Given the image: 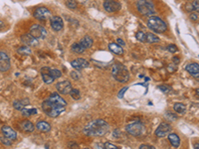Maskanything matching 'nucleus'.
<instances>
[{
  "label": "nucleus",
  "instance_id": "obj_1",
  "mask_svg": "<svg viewBox=\"0 0 199 149\" xmlns=\"http://www.w3.org/2000/svg\"><path fill=\"white\" fill-rule=\"evenodd\" d=\"M66 105H67V102L62 97H60V94L55 93L44 100V103H42V109L48 116L57 117L64 112Z\"/></svg>",
  "mask_w": 199,
  "mask_h": 149
},
{
  "label": "nucleus",
  "instance_id": "obj_2",
  "mask_svg": "<svg viewBox=\"0 0 199 149\" xmlns=\"http://www.w3.org/2000/svg\"><path fill=\"white\" fill-rule=\"evenodd\" d=\"M108 131V124L104 119H96L84 127L83 132L87 136H103Z\"/></svg>",
  "mask_w": 199,
  "mask_h": 149
},
{
  "label": "nucleus",
  "instance_id": "obj_3",
  "mask_svg": "<svg viewBox=\"0 0 199 149\" xmlns=\"http://www.w3.org/2000/svg\"><path fill=\"white\" fill-rule=\"evenodd\" d=\"M136 9L144 16H153L155 13L154 4L151 0H139L136 2Z\"/></svg>",
  "mask_w": 199,
  "mask_h": 149
},
{
  "label": "nucleus",
  "instance_id": "obj_4",
  "mask_svg": "<svg viewBox=\"0 0 199 149\" xmlns=\"http://www.w3.org/2000/svg\"><path fill=\"white\" fill-rule=\"evenodd\" d=\"M112 74L115 80L120 81V83H126V81L130 80L129 71L122 64H117L113 66L112 70Z\"/></svg>",
  "mask_w": 199,
  "mask_h": 149
},
{
  "label": "nucleus",
  "instance_id": "obj_5",
  "mask_svg": "<svg viewBox=\"0 0 199 149\" xmlns=\"http://www.w3.org/2000/svg\"><path fill=\"white\" fill-rule=\"evenodd\" d=\"M148 26L155 33H163L167 29L166 23L157 16H150L148 20Z\"/></svg>",
  "mask_w": 199,
  "mask_h": 149
},
{
  "label": "nucleus",
  "instance_id": "obj_6",
  "mask_svg": "<svg viewBox=\"0 0 199 149\" xmlns=\"http://www.w3.org/2000/svg\"><path fill=\"white\" fill-rule=\"evenodd\" d=\"M29 34H31L36 39H44L47 36V30L39 24H34L30 27Z\"/></svg>",
  "mask_w": 199,
  "mask_h": 149
},
{
  "label": "nucleus",
  "instance_id": "obj_7",
  "mask_svg": "<svg viewBox=\"0 0 199 149\" xmlns=\"http://www.w3.org/2000/svg\"><path fill=\"white\" fill-rule=\"evenodd\" d=\"M126 132L134 136H139L141 134L144 130V125L139 121H132L130 124H127V126L126 128Z\"/></svg>",
  "mask_w": 199,
  "mask_h": 149
},
{
  "label": "nucleus",
  "instance_id": "obj_8",
  "mask_svg": "<svg viewBox=\"0 0 199 149\" xmlns=\"http://www.w3.org/2000/svg\"><path fill=\"white\" fill-rule=\"evenodd\" d=\"M11 67L10 59L5 52L0 51V72H7Z\"/></svg>",
  "mask_w": 199,
  "mask_h": 149
},
{
  "label": "nucleus",
  "instance_id": "obj_9",
  "mask_svg": "<svg viewBox=\"0 0 199 149\" xmlns=\"http://www.w3.org/2000/svg\"><path fill=\"white\" fill-rule=\"evenodd\" d=\"M50 15H51L50 10L47 7H44V6L38 7L34 11V17L36 19H38V20H41V21L48 19L50 17Z\"/></svg>",
  "mask_w": 199,
  "mask_h": 149
},
{
  "label": "nucleus",
  "instance_id": "obj_10",
  "mask_svg": "<svg viewBox=\"0 0 199 149\" xmlns=\"http://www.w3.org/2000/svg\"><path fill=\"white\" fill-rule=\"evenodd\" d=\"M104 8L105 10L113 13V12H117L121 9V4L115 1V0H105L104 2Z\"/></svg>",
  "mask_w": 199,
  "mask_h": 149
},
{
  "label": "nucleus",
  "instance_id": "obj_11",
  "mask_svg": "<svg viewBox=\"0 0 199 149\" xmlns=\"http://www.w3.org/2000/svg\"><path fill=\"white\" fill-rule=\"evenodd\" d=\"M170 130H171V126L169 125L168 123H165V122H162L159 124V126L156 128L155 130V135L157 137H164L166 136L167 134H169Z\"/></svg>",
  "mask_w": 199,
  "mask_h": 149
},
{
  "label": "nucleus",
  "instance_id": "obj_12",
  "mask_svg": "<svg viewBox=\"0 0 199 149\" xmlns=\"http://www.w3.org/2000/svg\"><path fill=\"white\" fill-rule=\"evenodd\" d=\"M56 89L60 94H70L71 90H72V85H71L69 81H63L56 85Z\"/></svg>",
  "mask_w": 199,
  "mask_h": 149
},
{
  "label": "nucleus",
  "instance_id": "obj_13",
  "mask_svg": "<svg viewBox=\"0 0 199 149\" xmlns=\"http://www.w3.org/2000/svg\"><path fill=\"white\" fill-rule=\"evenodd\" d=\"M51 27L54 31H61L64 27L63 19L59 16H54L51 18Z\"/></svg>",
  "mask_w": 199,
  "mask_h": 149
},
{
  "label": "nucleus",
  "instance_id": "obj_14",
  "mask_svg": "<svg viewBox=\"0 0 199 149\" xmlns=\"http://www.w3.org/2000/svg\"><path fill=\"white\" fill-rule=\"evenodd\" d=\"M71 65H72L74 69H76V71H80L85 68H88L89 62L87 60L83 59V58H78V59L74 60L72 63H71Z\"/></svg>",
  "mask_w": 199,
  "mask_h": 149
},
{
  "label": "nucleus",
  "instance_id": "obj_15",
  "mask_svg": "<svg viewBox=\"0 0 199 149\" xmlns=\"http://www.w3.org/2000/svg\"><path fill=\"white\" fill-rule=\"evenodd\" d=\"M19 129L23 132H26V133H29V132H33L35 129L34 124H33L31 121H23L19 123Z\"/></svg>",
  "mask_w": 199,
  "mask_h": 149
},
{
  "label": "nucleus",
  "instance_id": "obj_16",
  "mask_svg": "<svg viewBox=\"0 0 199 149\" xmlns=\"http://www.w3.org/2000/svg\"><path fill=\"white\" fill-rule=\"evenodd\" d=\"M1 130H2V133H3V136L11 139L12 141L15 140V139L17 138V133L11 127H9L7 125H4V126H2Z\"/></svg>",
  "mask_w": 199,
  "mask_h": 149
},
{
  "label": "nucleus",
  "instance_id": "obj_17",
  "mask_svg": "<svg viewBox=\"0 0 199 149\" xmlns=\"http://www.w3.org/2000/svg\"><path fill=\"white\" fill-rule=\"evenodd\" d=\"M21 41H22V43H24V44L27 45V46H36V45H38V39L34 38L31 34L23 35L21 37Z\"/></svg>",
  "mask_w": 199,
  "mask_h": 149
},
{
  "label": "nucleus",
  "instance_id": "obj_18",
  "mask_svg": "<svg viewBox=\"0 0 199 149\" xmlns=\"http://www.w3.org/2000/svg\"><path fill=\"white\" fill-rule=\"evenodd\" d=\"M42 79H43L44 83H46V84H52L55 80L54 77L49 73L48 68L42 69Z\"/></svg>",
  "mask_w": 199,
  "mask_h": 149
},
{
  "label": "nucleus",
  "instance_id": "obj_19",
  "mask_svg": "<svg viewBox=\"0 0 199 149\" xmlns=\"http://www.w3.org/2000/svg\"><path fill=\"white\" fill-rule=\"evenodd\" d=\"M186 71L188 72L189 74L193 75L194 77L199 76V64L197 63H191L186 66Z\"/></svg>",
  "mask_w": 199,
  "mask_h": 149
},
{
  "label": "nucleus",
  "instance_id": "obj_20",
  "mask_svg": "<svg viewBox=\"0 0 199 149\" xmlns=\"http://www.w3.org/2000/svg\"><path fill=\"white\" fill-rule=\"evenodd\" d=\"M108 50H110L113 54L117 55H122L124 54V49L122 48V46H120L118 44H116V43H111L108 45Z\"/></svg>",
  "mask_w": 199,
  "mask_h": 149
},
{
  "label": "nucleus",
  "instance_id": "obj_21",
  "mask_svg": "<svg viewBox=\"0 0 199 149\" xmlns=\"http://www.w3.org/2000/svg\"><path fill=\"white\" fill-rule=\"evenodd\" d=\"M29 104V99H22V100H19V99H16L13 102V107L14 108H16L17 110H22L23 108L25 107V105Z\"/></svg>",
  "mask_w": 199,
  "mask_h": 149
},
{
  "label": "nucleus",
  "instance_id": "obj_22",
  "mask_svg": "<svg viewBox=\"0 0 199 149\" xmlns=\"http://www.w3.org/2000/svg\"><path fill=\"white\" fill-rule=\"evenodd\" d=\"M168 140L170 143H171V145L173 147H178L180 145V138H179L178 135H176L175 133L168 134Z\"/></svg>",
  "mask_w": 199,
  "mask_h": 149
},
{
  "label": "nucleus",
  "instance_id": "obj_23",
  "mask_svg": "<svg viewBox=\"0 0 199 149\" xmlns=\"http://www.w3.org/2000/svg\"><path fill=\"white\" fill-rule=\"evenodd\" d=\"M36 127L42 132H48L51 130V125L47 121H39L37 122Z\"/></svg>",
  "mask_w": 199,
  "mask_h": 149
},
{
  "label": "nucleus",
  "instance_id": "obj_24",
  "mask_svg": "<svg viewBox=\"0 0 199 149\" xmlns=\"http://www.w3.org/2000/svg\"><path fill=\"white\" fill-rule=\"evenodd\" d=\"M93 39L92 38H90L89 36H86V37H84L83 39L80 41V44H81L82 46H84L86 49H89V48H91L93 46Z\"/></svg>",
  "mask_w": 199,
  "mask_h": 149
},
{
  "label": "nucleus",
  "instance_id": "obj_25",
  "mask_svg": "<svg viewBox=\"0 0 199 149\" xmlns=\"http://www.w3.org/2000/svg\"><path fill=\"white\" fill-rule=\"evenodd\" d=\"M71 50L74 53H77V54H82V53L86 51V48L82 46L80 43H75V44H73L72 47H71Z\"/></svg>",
  "mask_w": 199,
  "mask_h": 149
},
{
  "label": "nucleus",
  "instance_id": "obj_26",
  "mask_svg": "<svg viewBox=\"0 0 199 149\" xmlns=\"http://www.w3.org/2000/svg\"><path fill=\"white\" fill-rule=\"evenodd\" d=\"M173 108H174L175 112H176L177 113H179V114L184 113V112H185V110H186V107H185V104L180 103H174V105H173Z\"/></svg>",
  "mask_w": 199,
  "mask_h": 149
},
{
  "label": "nucleus",
  "instance_id": "obj_27",
  "mask_svg": "<svg viewBox=\"0 0 199 149\" xmlns=\"http://www.w3.org/2000/svg\"><path fill=\"white\" fill-rule=\"evenodd\" d=\"M21 112H22L23 116L28 117V116H31V115H33V114H36L37 113V109L36 108H25L24 107L21 110Z\"/></svg>",
  "mask_w": 199,
  "mask_h": 149
},
{
  "label": "nucleus",
  "instance_id": "obj_28",
  "mask_svg": "<svg viewBox=\"0 0 199 149\" xmlns=\"http://www.w3.org/2000/svg\"><path fill=\"white\" fill-rule=\"evenodd\" d=\"M146 42L149 43V44H153V43L159 42V39L153 33H148L146 34Z\"/></svg>",
  "mask_w": 199,
  "mask_h": 149
},
{
  "label": "nucleus",
  "instance_id": "obj_29",
  "mask_svg": "<svg viewBox=\"0 0 199 149\" xmlns=\"http://www.w3.org/2000/svg\"><path fill=\"white\" fill-rule=\"evenodd\" d=\"M18 54H21V55H30L32 51L31 49L28 46H24V47H21L18 49Z\"/></svg>",
  "mask_w": 199,
  "mask_h": 149
},
{
  "label": "nucleus",
  "instance_id": "obj_30",
  "mask_svg": "<svg viewBox=\"0 0 199 149\" xmlns=\"http://www.w3.org/2000/svg\"><path fill=\"white\" fill-rule=\"evenodd\" d=\"M48 70H49V73L54 77L55 79H57V78H60L61 76H62V73L59 71V70H57V69H51V68H48Z\"/></svg>",
  "mask_w": 199,
  "mask_h": 149
},
{
  "label": "nucleus",
  "instance_id": "obj_31",
  "mask_svg": "<svg viewBox=\"0 0 199 149\" xmlns=\"http://www.w3.org/2000/svg\"><path fill=\"white\" fill-rule=\"evenodd\" d=\"M136 39L140 41V42H146V34L145 33H144L143 31H139V32H137L136 33Z\"/></svg>",
  "mask_w": 199,
  "mask_h": 149
},
{
  "label": "nucleus",
  "instance_id": "obj_32",
  "mask_svg": "<svg viewBox=\"0 0 199 149\" xmlns=\"http://www.w3.org/2000/svg\"><path fill=\"white\" fill-rule=\"evenodd\" d=\"M70 94H71V97H72L74 99H79L80 98H81V95H80L79 90H76V89H74V90L72 89V90H71Z\"/></svg>",
  "mask_w": 199,
  "mask_h": 149
},
{
  "label": "nucleus",
  "instance_id": "obj_33",
  "mask_svg": "<svg viewBox=\"0 0 199 149\" xmlns=\"http://www.w3.org/2000/svg\"><path fill=\"white\" fill-rule=\"evenodd\" d=\"M66 4H67V6L70 9H76V8H77V2H76L75 0H67Z\"/></svg>",
  "mask_w": 199,
  "mask_h": 149
},
{
  "label": "nucleus",
  "instance_id": "obj_34",
  "mask_svg": "<svg viewBox=\"0 0 199 149\" xmlns=\"http://www.w3.org/2000/svg\"><path fill=\"white\" fill-rule=\"evenodd\" d=\"M158 89L161 90L162 93H168L170 90H171V88H170L169 85H158Z\"/></svg>",
  "mask_w": 199,
  "mask_h": 149
},
{
  "label": "nucleus",
  "instance_id": "obj_35",
  "mask_svg": "<svg viewBox=\"0 0 199 149\" xmlns=\"http://www.w3.org/2000/svg\"><path fill=\"white\" fill-rule=\"evenodd\" d=\"M167 50H168L170 53H175V52H177V47L175 46V45H173V44H170V45H168V47H167Z\"/></svg>",
  "mask_w": 199,
  "mask_h": 149
},
{
  "label": "nucleus",
  "instance_id": "obj_36",
  "mask_svg": "<svg viewBox=\"0 0 199 149\" xmlns=\"http://www.w3.org/2000/svg\"><path fill=\"white\" fill-rule=\"evenodd\" d=\"M1 140L4 144H6V145H11V143H12V140L11 139H9L7 137H4V138H1Z\"/></svg>",
  "mask_w": 199,
  "mask_h": 149
},
{
  "label": "nucleus",
  "instance_id": "obj_37",
  "mask_svg": "<svg viewBox=\"0 0 199 149\" xmlns=\"http://www.w3.org/2000/svg\"><path fill=\"white\" fill-rule=\"evenodd\" d=\"M192 6H193L194 10H196L197 12H199V0H195V1L193 2Z\"/></svg>",
  "mask_w": 199,
  "mask_h": 149
},
{
  "label": "nucleus",
  "instance_id": "obj_38",
  "mask_svg": "<svg viewBox=\"0 0 199 149\" xmlns=\"http://www.w3.org/2000/svg\"><path fill=\"white\" fill-rule=\"evenodd\" d=\"M104 146H105V148H110V149H117V146L113 145V144H111V143H105V144H104Z\"/></svg>",
  "mask_w": 199,
  "mask_h": 149
},
{
  "label": "nucleus",
  "instance_id": "obj_39",
  "mask_svg": "<svg viewBox=\"0 0 199 149\" xmlns=\"http://www.w3.org/2000/svg\"><path fill=\"white\" fill-rule=\"evenodd\" d=\"M127 90V88L126 86V88H124V89H122L121 90H120V93H118V94H117V97L120 98V99H122V97H124V94H125V92Z\"/></svg>",
  "mask_w": 199,
  "mask_h": 149
},
{
  "label": "nucleus",
  "instance_id": "obj_40",
  "mask_svg": "<svg viewBox=\"0 0 199 149\" xmlns=\"http://www.w3.org/2000/svg\"><path fill=\"white\" fill-rule=\"evenodd\" d=\"M140 149H153L154 147L153 145H148V144H143V145L139 146Z\"/></svg>",
  "mask_w": 199,
  "mask_h": 149
},
{
  "label": "nucleus",
  "instance_id": "obj_41",
  "mask_svg": "<svg viewBox=\"0 0 199 149\" xmlns=\"http://www.w3.org/2000/svg\"><path fill=\"white\" fill-rule=\"evenodd\" d=\"M71 77H72L74 80H78L80 78V74H78L77 72H72V73H71Z\"/></svg>",
  "mask_w": 199,
  "mask_h": 149
},
{
  "label": "nucleus",
  "instance_id": "obj_42",
  "mask_svg": "<svg viewBox=\"0 0 199 149\" xmlns=\"http://www.w3.org/2000/svg\"><path fill=\"white\" fill-rule=\"evenodd\" d=\"M117 44L120 45V46H125V45H126V43H125L124 41H122V39H117Z\"/></svg>",
  "mask_w": 199,
  "mask_h": 149
},
{
  "label": "nucleus",
  "instance_id": "obj_43",
  "mask_svg": "<svg viewBox=\"0 0 199 149\" xmlns=\"http://www.w3.org/2000/svg\"><path fill=\"white\" fill-rule=\"evenodd\" d=\"M190 18L192 19V20H194V21H195V20H196V19H197V16H196V15H195V14H194V13H192V14H191V15H190Z\"/></svg>",
  "mask_w": 199,
  "mask_h": 149
},
{
  "label": "nucleus",
  "instance_id": "obj_44",
  "mask_svg": "<svg viewBox=\"0 0 199 149\" xmlns=\"http://www.w3.org/2000/svg\"><path fill=\"white\" fill-rule=\"evenodd\" d=\"M173 60H174V63H178V62H179V59H178L177 57H174Z\"/></svg>",
  "mask_w": 199,
  "mask_h": 149
},
{
  "label": "nucleus",
  "instance_id": "obj_45",
  "mask_svg": "<svg viewBox=\"0 0 199 149\" xmlns=\"http://www.w3.org/2000/svg\"><path fill=\"white\" fill-rule=\"evenodd\" d=\"M195 93H196V94L199 97V89H196V90H195Z\"/></svg>",
  "mask_w": 199,
  "mask_h": 149
},
{
  "label": "nucleus",
  "instance_id": "obj_46",
  "mask_svg": "<svg viewBox=\"0 0 199 149\" xmlns=\"http://www.w3.org/2000/svg\"><path fill=\"white\" fill-rule=\"evenodd\" d=\"M194 147L197 148V149H199V143H198V144H195V145H194Z\"/></svg>",
  "mask_w": 199,
  "mask_h": 149
},
{
  "label": "nucleus",
  "instance_id": "obj_47",
  "mask_svg": "<svg viewBox=\"0 0 199 149\" xmlns=\"http://www.w3.org/2000/svg\"><path fill=\"white\" fill-rule=\"evenodd\" d=\"M2 26H3V23H2L1 21H0V28H1Z\"/></svg>",
  "mask_w": 199,
  "mask_h": 149
}]
</instances>
